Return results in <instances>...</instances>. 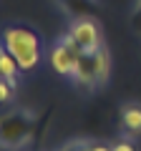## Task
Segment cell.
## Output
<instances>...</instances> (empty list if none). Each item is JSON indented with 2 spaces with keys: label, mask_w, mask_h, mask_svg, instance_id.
Masks as SVG:
<instances>
[{
  "label": "cell",
  "mask_w": 141,
  "mask_h": 151,
  "mask_svg": "<svg viewBox=\"0 0 141 151\" xmlns=\"http://www.w3.org/2000/svg\"><path fill=\"white\" fill-rule=\"evenodd\" d=\"M0 43L10 50V55L18 60L23 70L38 68V63L43 60V40L40 33H35L28 25H8L0 35Z\"/></svg>",
  "instance_id": "obj_1"
},
{
  "label": "cell",
  "mask_w": 141,
  "mask_h": 151,
  "mask_svg": "<svg viewBox=\"0 0 141 151\" xmlns=\"http://www.w3.org/2000/svg\"><path fill=\"white\" fill-rule=\"evenodd\" d=\"M81 55H83V50L76 45V40H73L68 33H63V35L50 45L48 60H50V65H53V70L58 76L70 78V76H73V68H76V63H78Z\"/></svg>",
  "instance_id": "obj_2"
},
{
  "label": "cell",
  "mask_w": 141,
  "mask_h": 151,
  "mask_svg": "<svg viewBox=\"0 0 141 151\" xmlns=\"http://www.w3.org/2000/svg\"><path fill=\"white\" fill-rule=\"evenodd\" d=\"M68 33L76 45L83 50V53H96L98 48L103 45V33H101V25H98L93 18H76V20H70L68 25Z\"/></svg>",
  "instance_id": "obj_3"
},
{
  "label": "cell",
  "mask_w": 141,
  "mask_h": 151,
  "mask_svg": "<svg viewBox=\"0 0 141 151\" xmlns=\"http://www.w3.org/2000/svg\"><path fill=\"white\" fill-rule=\"evenodd\" d=\"M30 129H33V124L25 113H20V111L5 113L0 119V144H5V146L23 144L30 136Z\"/></svg>",
  "instance_id": "obj_4"
},
{
  "label": "cell",
  "mask_w": 141,
  "mask_h": 151,
  "mask_svg": "<svg viewBox=\"0 0 141 151\" xmlns=\"http://www.w3.org/2000/svg\"><path fill=\"white\" fill-rule=\"evenodd\" d=\"M91 68H93V81H96V86H103V83L109 81V76H111V53L106 50V45H101L96 53H91Z\"/></svg>",
  "instance_id": "obj_5"
},
{
  "label": "cell",
  "mask_w": 141,
  "mask_h": 151,
  "mask_svg": "<svg viewBox=\"0 0 141 151\" xmlns=\"http://www.w3.org/2000/svg\"><path fill=\"white\" fill-rule=\"evenodd\" d=\"M20 73H23V68L18 65V60L10 55V50H8L5 45L0 43V78H5V81L13 83V86H18Z\"/></svg>",
  "instance_id": "obj_6"
},
{
  "label": "cell",
  "mask_w": 141,
  "mask_h": 151,
  "mask_svg": "<svg viewBox=\"0 0 141 151\" xmlns=\"http://www.w3.org/2000/svg\"><path fill=\"white\" fill-rule=\"evenodd\" d=\"M121 126L129 136H141V106L139 103H126L121 108Z\"/></svg>",
  "instance_id": "obj_7"
},
{
  "label": "cell",
  "mask_w": 141,
  "mask_h": 151,
  "mask_svg": "<svg viewBox=\"0 0 141 151\" xmlns=\"http://www.w3.org/2000/svg\"><path fill=\"white\" fill-rule=\"evenodd\" d=\"M13 93H15V86L10 81H5V78H0V103H10Z\"/></svg>",
  "instance_id": "obj_8"
},
{
  "label": "cell",
  "mask_w": 141,
  "mask_h": 151,
  "mask_svg": "<svg viewBox=\"0 0 141 151\" xmlns=\"http://www.w3.org/2000/svg\"><path fill=\"white\" fill-rule=\"evenodd\" d=\"M60 151H91V144H88V141H70V144H65Z\"/></svg>",
  "instance_id": "obj_9"
},
{
  "label": "cell",
  "mask_w": 141,
  "mask_h": 151,
  "mask_svg": "<svg viewBox=\"0 0 141 151\" xmlns=\"http://www.w3.org/2000/svg\"><path fill=\"white\" fill-rule=\"evenodd\" d=\"M111 151H139V149H136V144H131V141H116V144L111 146Z\"/></svg>",
  "instance_id": "obj_10"
},
{
  "label": "cell",
  "mask_w": 141,
  "mask_h": 151,
  "mask_svg": "<svg viewBox=\"0 0 141 151\" xmlns=\"http://www.w3.org/2000/svg\"><path fill=\"white\" fill-rule=\"evenodd\" d=\"M91 151H111V146H109V144H101V141H98V144H91Z\"/></svg>",
  "instance_id": "obj_11"
}]
</instances>
